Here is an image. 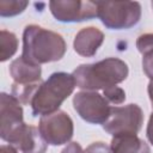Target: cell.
Segmentation results:
<instances>
[{"label": "cell", "instance_id": "6da1fadb", "mask_svg": "<svg viewBox=\"0 0 153 153\" xmlns=\"http://www.w3.org/2000/svg\"><path fill=\"white\" fill-rule=\"evenodd\" d=\"M67 50L63 37L36 24L27 25L23 32L22 57L33 65H43L61 60Z\"/></svg>", "mask_w": 153, "mask_h": 153}, {"label": "cell", "instance_id": "7a4b0ae2", "mask_svg": "<svg viewBox=\"0 0 153 153\" xmlns=\"http://www.w3.org/2000/svg\"><path fill=\"white\" fill-rule=\"evenodd\" d=\"M129 74L128 65L117 57H108L94 63L78 66L72 75L81 91H104L123 82Z\"/></svg>", "mask_w": 153, "mask_h": 153}, {"label": "cell", "instance_id": "3957f363", "mask_svg": "<svg viewBox=\"0 0 153 153\" xmlns=\"http://www.w3.org/2000/svg\"><path fill=\"white\" fill-rule=\"evenodd\" d=\"M75 80L72 74L55 72L41 84L31 102L33 116H45L59 110L61 104L73 93Z\"/></svg>", "mask_w": 153, "mask_h": 153}, {"label": "cell", "instance_id": "277c9868", "mask_svg": "<svg viewBox=\"0 0 153 153\" xmlns=\"http://www.w3.org/2000/svg\"><path fill=\"white\" fill-rule=\"evenodd\" d=\"M98 18L108 29L126 30L136 25L141 18L137 1H97Z\"/></svg>", "mask_w": 153, "mask_h": 153}, {"label": "cell", "instance_id": "5b68a950", "mask_svg": "<svg viewBox=\"0 0 153 153\" xmlns=\"http://www.w3.org/2000/svg\"><path fill=\"white\" fill-rule=\"evenodd\" d=\"M143 123V112L137 104L112 106L110 116L103 124V129L112 135L137 134Z\"/></svg>", "mask_w": 153, "mask_h": 153}, {"label": "cell", "instance_id": "8992f818", "mask_svg": "<svg viewBox=\"0 0 153 153\" xmlns=\"http://www.w3.org/2000/svg\"><path fill=\"white\" fill-rule=\"evenodd\" d=\"M73 108L84 121L92 124H104L112 106L97 91H80L73 97Z\"/></svg>", "mask_w": 153, "mask_h": 153}, {"label": "cell", "instance_id": "52a82bcc", "mask_svg": "<svg viewBox=\"0 0 153 153\" xmlns=\"http://www.w3.org/2000/svg\"><path fill=\"white\" fill-rule=\"evenodd\" d=\"M38 130L48 145L61 146L72 140L74 124L66 111L57 110L50 115L41 117Z\"/></svg>", "mask_w": 153, "mask_h": 153}, {"label": "cell", "instance_id": "ba28073f", "mask_svg": "<svg viewBox=\"0 0 153 153\" xmlns=\"http://www.w3.org/2000/svg\"><path fill=\"white\" fill-rule=\"evenodd\" d=\"M53 17L61 23H76L98 17L97 2L81 0H53L49 2Z\"/></svg>", "mask_w": 153, "mask_h": 153}, {"label": "cell", "instance_id": "9c48e42d", "mask_svg": "<svg viewBox=\"0 0 153 153\" xmlns=\"http://www.w3.org/2000/svg\"><path fill=\"white\" fill-rule=\"evenodd\" d=\"M26 123L23 121L22 104L8 93L0 94V136L4 141L11 140L23 129Z\"/></svg>", "mask_w": 153, "mask_h": 153}, {"label": "cell", "instance_id": "30bf717a", "mask_svg": "<svg viewBox=\"0 0 153 153\" xmlns=\"http://www.w3.org/2000/svg\"><path fill=\"white\" fill-rule=\"evenodd\" d=\"M8 145H12L18 153H45L48 147L38 128L29 124H25Z\"/></svg>", "mask_w": 153, "mask_h": 153}, {"label": "cell", "instance_id": "8fae6325", "mask_svg": "<svg viewBox=\"0 0 153 153\" xmlns=\"http://www.w3.org/2000/svg\"><path fill=\"white\" fill-rule=\"evenodd\" d=\"M104 42V33L96 26L82 27L78 31L73 41V48L76 54L84 57H92Z\"/></svg>", "mask_w": 153, "mask_h": 153}, {"label": "cell", "instance_id": "7c38bea8", "mask_svg": "<svg viewBox=\"0 0 153 153\" xmlns=\"http://www.w3.org/2000/svg\"><path fill=\"white\" fill-rule=\"evenodd\" d=\"M10 74L16 84L30 85L43 82L42 81V68L38 65L25 61L22 56L13 60L10 65Z\"/></svg>", "mask_w": 153, "mask_h": 153}, {"label": "cell", "instance_id": "4fadbf2b", "mask_svg": "<svg viewBox=\"0 0 153 153\" xmlns=\"http://www.w3.org/2000/svg\"><path fill=\"white\" fill-rule=\"evenodd\" d=\"M110 147L112 153H151L148 143L136 134H121L112 136Z\"/></svg>", "mask_w": 153, "mask_h": 153}, {"label": "cell", "instance_id": "5bb4252c", "mask_svg": "<svg viewBox=\"0 0 153 153\" xmlns=\"http://www.w3.org/2000/svg\"><path fill=\"white\" fill-rule=\"evenodd\" d=\"M18 49V38L17 36L2 29L0 31V61L5 62L12 57Z\"/></svg>", "mask_w": 153, "mask_h": 153}, {"label": "cell", "instance_id": "9a60e30c", "mask_svg": "<svg viewBox=\"0 0 153 153\" xmlns=\"http://www.w3.org/2000/svg\"><path fill=\"white\" fill-rule=\"evenodd\" d=\"M42 82L37 84H30V85H20V84H12V91L11 94L23 105H31V102L33 99L35 93L37 92L38 87Z\"/></svg>", "mask_w": 153, "mask_h": 153}, {"label": "cell", "instance_id": "2e32d148", "mask_svg": "<svg viewBox=\"0 0 153 153\" xmlns=\"http://www.w3.org/2000/svg\"><path fill=\"white\" fill-rule=\"evenodd\" d=\"M27 1L20 0H1L0 1V16L1 17H14L24 12L27 7Z\"/></svg>", "mask_w": 153, "mask_h": 153}, {"label": "cell", "instance_id": "e0dca14e", "mask_svg": "<svg viewBox=\"0 0 153 153\" xmlns=\"http://www.w3.org/2000/svg\"><path fill=\"white\" fill-rule=\"evenodd\" d=\"M103 92L104 98L109 102L110 105H120L126 100V92L123 88L116 86H111L109 88H105Z\"/></svg>", "mask_w": 153, "mask_h": 153}, {"label": "cell", "instance_id": "ac0fdd59", "mask_svg": "<svg viewBox=\"0 0 153 153\" xmlns=\"http://www.w3.org/2000/svg\"><path fill=\"white\" fill-rule=\"evenodd\" d=\"M136 48L143 55L145 53L153 49V33H143L140 35L136 39Z\"/></svg>", "mask_w": 153, "mask_h": 153}, {"label": "cell", "instance_id": "d6986e66", "mask_svg": "<svg viewBox=\"0 0 153 153\" xmlns=\"http://www.w3.org/2000/svg\"><path fill=\"white\" fill-rule=\"evenodd\" d=\"M142 69L149 80L153 81V49L142 55Z\"/></svg>", "mask_w": 153, "mask_h": 153}, {"label": "cell", "instance_id": "ffe728a7", "mask_svg": "<svg viewBox=\"0 0 153 153\" xmlns=\"http://www.w3.org/2000/svg\"><path fill=\"white\" fill-rule=\"evenodd\" d=\"M84 153H112V149L105 142L98 141V142H93L90 146H87Z\"/></svg>", "mask_w": 153, "mask_h": 153}, {"label": "cell", "instance_id": "44dd1931", "mask_svg": "<svg viewBox=\"0 0 153 153\" xmlns=\"http://www.w3.org/2000/svg\"><path fill=\"white\" fill-rule=\"evenodd\" d=\"M61 153H84L81 146L78 143V142H69L63 149Z\"/></svg>", "mask_w": 153, "mask_h": 153}, {"label": "cell", "instance_id": "7402d4cb", "mask_svg": "<svg viewBox=\"0 0 153 153\" xmlns=\"http://www.w3.org/2000/svg\"><path fill=\"white\" fill-rule=\"evenodd\" d=\"M146 135H147V139L148 141L153 145V111L149 116V120H148V124H147V130H146Z\"/></svg>", "mask_w": 153, "mask_h": 153}, {"label": "cell", "instance_id": "603a6c76", "mask_svg": "<svg viewBox=\"0 0 153 153\" xmlns=\"http://www.w3.org/2000/svg\"><path fill=\"white\" fill-rule=\"evenodd\" d=\"M0 153H18V151L12 145H1Z\"/></svg>", "mask_w": 153, "mask_h": 153}, {"label": "cell", "instance_id": "cb8c5ba5", "mask_svg": "<svg viewBox=\"0 0 153 153\" xmlns=\"http://www.w3.org/2000/svg\"><path fill=\"white\" fill-rule=\"evenodd\" d=\"M147 92H148V97H149V100H151V104L153 108V81H149L148 87H147Z\"/></svg>", "mask_w": 153, "mask_h": 153}, {"label": "cell", "instance_id": "d4e9b609", "mask_svg": "<svg viewBox=\"0 0 153 153\" xmlns=\"http://www.w3.org/2000/svg\"><path fill=\"white\" fill-rule=\"evenodd\" d=\"M151 6H152V10H153V1L151 2Z\"/></svg>", "mask_w": 153, "mask_h": 153}]
</instances>
